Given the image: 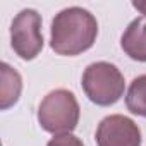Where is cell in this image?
Listing matches in <instances>:
<instances>
[{
	"label": "cell",
	"instance_id": "6da1fadb",
	"mask_svg": "<svg viewBox=\"0 0 146 146\" xmlns=\"http://www.w3.org/2000/svg\"><path fill=\"white\" fill-rule=\"evenodd\" d=\"M98 24L93 14L81 7H69L58 12L52 23V48L58 55H78L93 46Z\"/></svg>",
	"mask_w": 146,
	"mask_h": 146
},
{
	"label": "cell",
	"instance_id": "7a4b0ae2",
	"mask_svg": "<svg viewBox=\"0 0 146 146\" xmlns=\"http://www.w3.org/2000/svg\"><path fill=\"white\" fill-rule=\"evenodd\" d=\"M40 125L52 134H69L79 122V105L76 96L67 90L48 93L38 108Z\"/></svg>",
	"mask_w": 146,
	"mask_h": 146
},
{
	"label": "cell",
	"instance_id": "3957f363",
	"mask_svg": "<svg viewBox=\"0 0 146 146\" xmlns=\"http://www.w3.org/2000/svg\"><path fill=\"white\" fill-rule=\"evenodd\" d=\"M124 76L108 62H95L83 74V90L86 96L102 107L115 103L124 93Z\"/></svg>",
	"mask_w": 146,
	"mask_h": 146
},
{
	"label": "cell",
	"instance_id": "277c9868",
	"mask_svg": "<svg viewBox=\"0 0 146 146\" xmlns=\"http://www.w3.org/2000/svg\"><path fill=\"white\" fill-rule=\"evenodd\" d=\"M11 40L14 52L24 58H35L43 48V36H41V17L33 9L21 11L11 26Z\"/></svg>",
	"mask_w": 146,
	"mask_h": 146
},
{
	"label": "cell",
	"instance_id": "5b68a950",
	"mask_svg": "<svg viewBox=\"0 0 146 146\" xmlns=\"http://www.w3.org/2000/svg\"><path fill=\"white\" fill-rule=\"evenodd\" d=\"M98 146H139V127L124 115L105 117L96 131Z\"/></svg>",
	"mask_w": 146,
	"mask_h": 146
},
{
	"label": "cell",
	"instance_id": "8992f818",
	"mask_svg": "<svg viewBox=\"0 0 146 146\" xmlns=\"http://www.w3.org/2000/svg\"><path fill=\"white\" fill-rule=\"evenodd\" d=\"M122 50L134 60L146 62V16L134 19L122 35Z\"/></svg>",
	"mask_w": 146,
	"mask_h": 146
},
{
	"label": "cell",
	"instance_id": "52a82bcc",
	"mask_svg": "<svg viewBox=\"0 0 146 146\" xmlns=\"http://www.w3.org/2000/svg\"><path fill=\"white\" fill-rule=\"evenodd\" d=\"M0 76H2V83H0V93H2V108H9L11 105H14L21 95V76L19 72L14 70L9 64H2L0 65Z\"/></svg>",
	"mask_w": 146,
	"mask_h": 146
},
{
	"label": "cell",
	"instance_id": "ba28073f",
	"mask_svg": "<svg viewBox=\"0 0 146 146\" xmlns=\"http://www.w3.org/2000/svg\"><path fill=\"white\" fill-rule=\"evenodd\" d=\"M125 105L132 113L146 117V74L136 78L131 83L125 96Z\"/></svg>",
	"mask_w": 146,
	"mask_h": 146
},
{
	"label": "cell",
	"instance_id": "9c48e42d",
	"mask_svg": "<svg viewBox=\"0 0 146 146\" xmlns=\"http://www.w3.org/2000/svg\"><path fill=\"white\" fill-rule=\"evenodd\" d=\"M46 146H83V143L72 134H62V136L53 137Z\"/></svg>",
	"mask_w": 146,
	"mask_h": 146
},
{
	"label": "cell",
	"instance_id": "30bf717a",
	"mask_svg": "<svg viewBox=\"0 0 146 146\" xmlns=\"http://www.w3.org/2000/svg\"><path fill=\"white\" fill-rule=\"evenodd\" d=\"M132 5H134L137 11H141L143 14H146V2H134Z\"/></svg>",
	"mask_w": 146,
	"mask_h": 146
}]
</instances>
